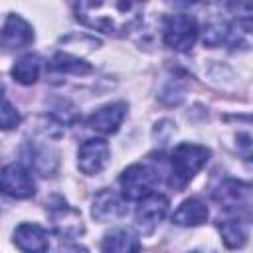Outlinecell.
Wrapping results in <instances>:
<instances>
[{
  "label": "cell",
  "instance_id": "4fadbf2b",
  "mask_svg": "<svg viewBox=\"0 0 253 253\" xmlns=\"http://www.w3.org/2000/svg\"><path fill=\"white\" fill-rule=\"evenodd\" d=\"M14 243L24 253H45L49 247L45 229L38 223H20L14 229Z\"/></svg>",
  "mask_w": 253,
  "mask_h": 253
},
{
  "label": "cell",
  "instance_id": "8992f818",
  "mask_svg": "<svg viewBox=\"0 0 253 253\" xmlns=\"http://www.w3.org/2000/svg\"><path fill=\"white\" fill-rule=\"evenodd\" d=\"M0 192L16 200H28L36 194V182L26 166L14 162L0 170Z\"/></svg>",
  "mask_w": 253,
  "mask_h": 253
},
{
  "label": "cell",
  "instance_id": "8fae6325",
  "mask_svg": "<svg viewBox=\"0 0 253 253\" xmlns=\"http://www.w3.org/2000/svg\"><path fill=\"white\" fill-rule=\"evenodd\" d=\"M34 42L32 26L18 14H10L2 26V43L8 49H22Z\"/></svg>",
  "mask_w": 253,
  "mask_h": 253
},
{
  "label": "cell",
  "instance_id": "2e32d148",
  "mask_svg": "<svg viewBox=\"0 0 253 253\" xmlns=\"http://www.w3.org/2000/svg\"><path fill=\"white\" fill-rule=\"evenodd\" d=\"M217 227L221 233V241L227 249H239L247 243V221L233 217V219L219 221Z\"/></svg>",
  "mask_w": 253,
  "mask_h": 253
},
{
  "label": "cell",
  "instance_id": "ac0fdd59",
  "mask_svg": "<svg viewBox=\"0 0 253 253\" xmlns=\"http://www.w3.org/2000/svg\"><path fill=\"white\" fill-rule=\"evenodd\" d=\"M49 67L55 69V71H69V73H75V75H83L91 69V65L79 57H73V55H67V53H57L51 61H49Z\"/></svg>",
  "mask_w": 253,
  "mask_h": 253
},
{
  "label": "cell",
  "instance_id": "30bf717a",
  "mask_svg": "<svg viewBox=\"0 0 253 253\" xmlns=\"http://www.w3.org/2000/svg\"><path fill=\"white\" fill-rule=\"evenodd\" d=\"M126 213V200L117 194L115 190H101L95 200H93V208H91V215L99 221H111V219H119Z\"/></svg>",
  "mask_w": 253,
  "mask_h": 253
},
{
  "label": "cell",
  "instance_id": "6da1fadb",
  "mask_svg": "<svg viewBox=\"0 0 253 253\" xmlns=\"http://www.w3.org/2000/svg\"><path fill=\"white\" fill-rule=\"evenodd\" d=\"M140 4L134 2H79L77 20L105 34H125L140 16Z\"/></svg>",
  "mask_w": 253,
  "mask_h": 253
},
{
  "label": "cell",
  "instance_id": "d6986e66",
  "mask_svg": "<svg viewBox=\"0 0 253 253\" xmlns=\"http://www.w3.org/2000/svg\"><path fill=\"white\" fill-rule=\"evenodd\" d=\"M18 125H20V113L4 97H0V128L10 130V128H16Z\"/></svg>",
  "mask_w": 253,
  "mask_h": 253
},
{
  "label": "cell",
  "instance_id": "e0dca14e",
  "mask_svg": "<svg viewBox=\"0 0 253 253\" xmlns=\"http://www.w3.org/2000/svg\"><path fill=\"white\" fill-rule=\"evenodd\" d=\"M40 69H42V59H40V55H36V53H26V55H22V57L14 63V67H12V77H14L18 83H22V85H32V83L38 81Z\"/></svg>",
  "mask_w": 253,
  "mask_h": 253
},
{
  "label": "cell",
  "instance_id": "5bb4252c",
  "mask_svg": "<svg viewBox=\"0 0 253 253\" xmlns=\"http://www.w3.org/2000/svg\"><path fill=\"white\" fill-rule=\"evenodd\" d=\"M101 251L103 253H140V237L130 227L111 229L101 243Z\"/></svg>",
  "mask_w": 253,
  "mask_h": 253
},
{
  "label": "cell",
  "instance_id": "52a82bcc",
  "mask_svg": "<svg viewBox=\"0 0 253 253\" xmlns=\"http://www.w3.org/2000/svg\"><path fill=\"white\" fill-rule=\"evenodd\" d=\"M109 156H111V150L103 138H89L79 146L77 166L83 174L93 176V174H99L107 166Z\"/></svg>",
  "mask_w": 253,
  "mask_h": 253
},
{
  "label": "cell",
  "instance_id": "ffe728a7",
  "mask_svg": "<svg viewBox=\"0 0 253 253\" xmlns=\"http://www.w3.org/2000/svg\"><path fill=\"white\" fill-rule=\"evenodd\" d=\"M55 253H89L83 245H77V243H69V245H63L59 247Z\"/></svg>",
  "mask_w": 253,
  "mask_h": 253
},
{
  "label": "cell",
  "instance_id": "9c48e42d",
  "mask_svg": "<svg viewBox=\"0 0 253 253\" xmlns=\"http://www.w3.org/2000/svg\"><path fill=\"white\" fill-rule=\"evenodd\" d=\"M168 211V198L162 194H148L146 198L138 200L136 208V223L144 233H152L156 225L164 219Z\"/></svg>",
  "mask_w": 253,
  "mask_h": 253
},
{
  "label": "cell",
  "instance_id": "7c38bea8",
  "mask_svg": "<svg viewBox=\"0 0 253 253\" xmlns=\"http://www.w3.org/2000/svg\"><path fill=\"white\" fill-rule=\"evenodd\" d=\"M125 115H126V105L125 103H111V105H105V107L97 109L87 119V125L97 132L113 134V132L119 130Z\"/></svg>",
  "mask_w": 253,
  "mask_h": 253
},
{
  "label": "cell",
  "instance_id": "9a60e30c",
  "mask_svg": "<svg viewBox=\"0 0 253 253\" xmlns=\"http://www.w3.org/2000/svg\"><path fill=\"white\" fill-rule=\"evenodd\" d=\"M208 215L210 211H208L206 202H202L200 198H188L174 211L172 221L182 227H196V225H202L208 219Z\"/></svg>",
  "mask_w": 253,
  "mask_h": 253
},
{
  "label": "cell",
  "instance_id": "ba28073f",
  "mask_svg": "<svg viewBox=\"0 0 253 253\" xmlns=\"http://www.w3.org/2000/svg\"><path fill=\"white\" fill-rule=\"evenodd\" d=\"M49 215H51L53 229L61 237L71 239L83 231L81 213L77 210H73L71 206H67L61 198H53V202H49Z\"/></svg>",
  "mask_w": 253,
  "mask_h": 253
},
{
  "label": "cell",
  "instance_id": "44dd1931",
  "mask_svg": "<svg viewBox=\"0 0 253 253\" xmlns=\"http://www.w3.org/2000/svg\"><path fill=\"white\" fill-rule=\"evenodd\" d=\"M2 91H4V85L0 83V97H2Z\"/></svg>",
  "mask_w": 253,
  "mask_h": 253
},
{
  "label": "cell",
  "instance_id": "7a4b0ae2",
  "mask_svg": "<svg viewBox=\"0 0 253 253\" xmlns=\"http://www.w3.org/2000/svg\"><path fill=\"white\" fill-rule=\"evenodd\" d=\"M210 150L200 144L182 142L170 154V178L168 184L174 190H182L208 162Z\"/></svg>",
  "mask_w": 253,
  "mask_h": 253
},
{
  "label": "cell",
  "instance_id": "3957f363",
  "mask_svg": "<svg viewBox=\"0 0 253 253\" xmlns=\"http://www.w3.org/2000/svg\"><path fill=\"white\" fill-rule=\"evenodd\" d=\"M164 43L176 51H188L198 40V22L190 14H174L164 20Z\"/></svg>",
  "mask_w": 253,
  "mask_h": 253
},
{
  "label": "cell",
  "instance_id": "277c9868",
  "mask_svg": "<svg viewBox=\"0 0 253 253\" xmlns=\"http://www.w3.org/2000/svg\"><path fill=\"white\" fill-rule=\"evenodd\" d=\"M121 196L125 200H142L158 184V172L146 164H130L121 174Z\"/></svg>",
  "mask_w": 253,
  "mask_h": 253
},
{
  "label": "cell",
  "instance_id": "5b68a950",
  "mask_svg": "<svg viewBox=\"0 0 253 253\" xmlns=\"http://www.w3.org/2000/svg\"><path fill=\"white\" fill-rule=\"evenodd\" d=\"M213 200L225 211L247 217L251 211V186L247 182L227 178L213 190Z\"/></svg>",
  "mask_w": 253,
  "mask_h": 253
}]
</instances>
